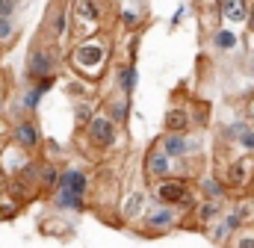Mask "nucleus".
<instances>
[{
	"instance_id": "obj_2",
	"label": "nucleus",
	"mask_w": 254,
	"mask_h": 248,
	"mask_svg": "<svg viewBox=\"0 0 254 248\" xmlns=\"http://www.w3.org/2000/svg\"><path fill=\"white\" fill-rule=\"evenodd\" d=\"M89 189H92V175L83 166H65L60 172L57 189L48 195V204L60 213H83L89 210Z\"/></svg>"
},
{
	"instance_id": "obj_32",
	"label": "nucleus",
	"mask_w": 254,
	"mask_h": 248,
	"mask_svg": "<svg viewBox=\"0 0 254 248\" xmlns=\"http://www.w3.org/2000/svg\"><path fill=\"white\" fill-rule=\"evenodd\" d=\"M15 12H18V0H0V18L15 15Z\"/></svg>"
},
{
	"instance_id": "obj_17",
	"label": "nucleus",
	"mask_w": 254,
	"mask_h": 248,
	"mask_svg": "<svg viewBox=\"0 0 254 248\" xmlns=\"http://www.w3.org/2000/svg\"><path fill=\"white\" fill-rule=\"evenodd\" d=\"M110 71H113V86L119 89V92H125V95H133L136 92V86H139V68H136V62L133 60H116V65H110Z\"/></svg>"
},
{
	"instance_id": "obj_39",
	"label": "nucleus",
	"mask_w": 254,
	"mask_h": 248,
	"mask_svg": "<svg viewBox=\"0 0 254 248\" xmlns=\"http://www.w3.org/2000/svg\"><path fill=\"white\" fill-rule=\"evenodd\" d=\"M0 57H3V48H0Z\"/></svg>"
},
{
	"instance_id": "obj_18",
	"label": "nucleus",
	"mask_w": 254,
	"mask_h": 248,
	"mask_svg": "<svg viewBox=\"0 0 254 248\" xmlns=\"http://www.w3.org/2000/svg\"><path fill=\"white\" fill-rule=\"evenodd\" d=\"M163 130L169 133H190L195 130V119H192V107L190 104H172L163 116Z\"/></svg>"
},
{
	"instance_id": "obj_20",
	"label": "nucleus",
	"mask_w": 254,
	"mask_h": 248,
	"mask_svg": "<svg viewBox=\"0 0 254 248\" xmlns=\"http://www.w3.org/2000/svg\"><path fill=\"white\" fill-rule=\"evenodd\" d=\"M195 12H198V24L204 33H216L222 27V0H195Z\"/></svg>"
},
{
	"instance_id": "obj_35",
	"label": "nucleus",
	"mask_w": 254,
	"mask_h": 248,
	"mask_svg": "<svg viewBox=\"0 0 254 248\" xmlns=\"http://www.w3.org/2000/svg\"><path fill=\"white\" fill-rule=\"evenodd\" d=\"M246 27H249V33L254 36V0H252V9H249V21H246Z\"/></svg>"
},
{
	"instance_id": "obj_8",
	"label": "nucleus",
	"mask_w": 254,
	"mask_h": 248,
	"mask_svg": "<svg viewBox=\"0 0 254 248\" xmlns=\"http://www.w3.org/2000/svg\"><path fill=\"white\" fill-rule=\"evenodd\" d=\"M65 36H71V0H51L39 27V39L63 48Z\"/></svg>"
},
{
	"instance_id": "obj_33",
	"label": "nucleus",
	"mask_w": 254,
	"mask_h": 248,
	"mask_svg": "<svg viewBox=\"0 0 254 248\" xmlns=\"http://www.w3.org/2000/svg\"><path fill=\"white\" fill-rule=\"evenodd\" d=\"M6 110H9V95H6V86L0 80V122L6 119Z\"/></svg>"
},
{
	"instance_id": "obj_9",
	"label": "nucleus",
	"mask_w": 254,
	"mask_h": 248,
	"mask_svg": "<svg viewBox=\"0 0 254 248\" xmlns=\"http://www.w3.org/2000/svg\"><path fill=\"white\" fill-rule=\"evenodd\" d=\"M9 142L18 145L21 151L39 157L42 145H45V136H42V127L36 122V116H21V119H12L9 122Z\"/></svg>"
},
{
	"instance_id": "obj_24",
	"label": "nucleus",
	"mask_w": 254,
	"mask_h": 248,
	"mask_svg": "<svg viewBox=\"0 0 254 248\" xmlns=\"http://www.w3.org/2000/svg\"><path fill=\"white\" fill-rule=\"evenodd\" d=\"M18 36H21V21H18V15L0 18V48H3V51L12 48V45L18 42Z\"/></svg>"
},
{
	"instance_id": "obj_27",
	"label": "nucleus",
	"mask_w": 254,
	"mask_h": 248,
	"mask_svg": "<svg viewBox=\"0 0 254 248\" xmlns=\"http://www.w3.org/2000/svg\"><path fill=\"white\" fill-rule=\"evenodd\" d=\"M142 21L145 15L139 9H119V24L125 33H142Z\"/></svg>"
},
{
	"instance_id": "obj_23",
	"label": "nucleus",
	"mask_w": 254,
	"mask_h": 248,
	"mask_svg": "<svg viewBox=\"0 0 254 248\" xmlns=\"http://www.w3.org/2000/svg\"><path fill=\"white\" fill-rule=\"evenodd\" d=\"M249 9H252V0H222V21L231 27H240L249 21Z\"/></svg>"
},
{
	"instance_id": "obj_16",
	"label": "nucleus",
	"mask_w": 254,
	"mask_h": 248,
	"mask_svg": "<svg viewBox=\"0 0 254 248\" xmlns=\"http://www.w3.org/2000/svg\"><path fill=\"white\" fill-rule=\"evenodd\" d=\"M101 110L113 119L116 124H122L125 127L130 122V113H133V95H125V92H119V89H113L104 101H101Z\"/></svg>"
},
{
	"instance_id": "obj_21",
	"label": "nucleus",
	"mask_w": 254,
	"mask_h": 248,
	"mask_svg": "<svg viewBox=\"0 0 254 248\" xmlns=\"http://www.w3.org/2000/svg\"><path fill=\"white\" fill-rule=\"evenodd\" d=\"M60 172H63V169H60L51 157H36V184H39V189H42V195H45V198L57 189Z\"/></svg>"
},
{
	"instance_id": "obj_15",
	"label": "nucleus",
	"mask_w": 254,
	"mask_h": 248,
	"mask_svg": "<svg viewBox=\"0 0 254 248\" xmlns=\"http://www.w3.org/2000/svg\"><path fill=\"white\" fill-rule=\"evenodd\" d=\"M151 204V192H148V184L145 186H133L130 192H127L125 198H122V219H125L127 225H133V222H139V216L145 213V207Z\"/></svg>"
},
{
	"instance_id": "obj_7",
	"label": "nucleus",
	"mask_w": 254,
	"mask_h": 248,
	"mask_svg": "<svg viewBox=\"0 0 254 248\" xmlns=\"http://www.w3.org/2000/svg\"><path fill=\"white\" fill-rule=\"evenodd\" d=\"M60 62H63V48L36 36V42H33V48L27 54L24 77L27 80H39V77H48V74H60Z\"/></svg>"
},
{
	"instance_id": "obj_38",
	"label": "nucleus",
	"mask_w": 254,
	"mask_h": 248,
	"mask_svg": "<svg viewBox=\"0 0 254 248\" xmlns=\"http://www.w3.org/2000/svg\"><path fill=\"white\" fill-rule=\"evenodd\" d=\"M252 68H254V51H252Z\"/></svg>"
},
{
	"instance_id": "obj_31",
	"label": "nucleus",
	"mask_w": 254,
	"mask_h": 248,
	"mask_svg": "<svg viewBox=\"0 0 254 248\" xmlns=\"http://www.w3.org/2000/svg\"><path fill=\"white\" fill-rule=\"evenodd\" d=\"M57 80H60V74H48V77H39V80H30V83H33V86H36V89H39L42 95H48V92H51V89L57 86Z\"/></svg>"
},
{
	"instance_id": "obj_29",
	"label": "nucleus",
	"mask_w": 254,
	"mask_h": 248,
	"mask_svg": "<svg viewBox=\"0 0 254 248\" xmlns=\"http://www.w3.org/2000/svg\"><path fill=\"white\" fill-rule=\"evenodd\" d=\"M231 210L240 216L243 225H254V198H240V201H234Z\"/></svg>"
},
{
	"instance_id": "obj_11",
	"label": "nucleus",
	"mask_w": 254,
	"mask_h": 248,
	"mask_svg": "<svg viewBox=\"0 0 254 248\" xmlns=\"http://www.w3.org/2000/svg\"><path fill=\"white\" fill-rule=\"evenodd\" d=\"M172 175H175V160L154 142L142 157V181L151 186L154 181H163V178H172Z\"/></svg>"
},
{
	"instance_id": "obj_14",
	"label": "nucleus",
	"mask_w": 254,
	"mask_h": 248,
	"mask_svg": "<svg viewBox=\"0 0 254 248\" xmlns=\"http://www.w3.org/2000/svg\"><path fill=\"white\" fill-rule=\"evenodd\" d=\"M42 92L27 80L18 92H15V98H9V110H6V116L9 119H21V116H36L39 113V104H42Z\"/></svg>"
},
{
	"instance_id": "obj_22",
	"label": "nucleus",
	"mask_w": 254,
	"mask_h": 248,
	"mask_svg": "<svg viewBox=\"0 0 254 248\" xmlns=\"http://www.w3.org/2000/svg\"><path fill=\"white\" fill-rule=\"evenodd\" d=\"M101 110V101H95L92 95L89 98H77L74 104H71V119H74V127L77 130H83L86 124L92 122V116Z\"/></svg>"
},
{
	"instance_id": "obj_36",
	"label": "nucleus",
	"mask_w": 254,
	"mask_h": 248,
	"mask_svg": "<svg viewBox=\"0 0 254 248\" xmlns=\"http://www.w3.org/2000/svg\"><path fill=\"white\" fill-rule=\"evenodd\" d=\"M6 181H9V178H6V172L0 169V192H6Z\"/></svg>"
},
{
	"instance_id": "obj_37",
	"label": "nucleus",
	"mask_w": 254,
	"mask_h": 248,
	"mask_svg": "<svg viewBox=\"0 0 254 248\" xmlns=\"http://www.w3.org/2000/svg\"><path fill=\"white\" fill-rule=\"evenodd\" d=\"M252 122H254V104H252Z\"/></svg>"
},
{
	"instance_id": "obj_5",
	"label": "nucleus",
	"mask_w": 254,
	"mask_h": 248,
	"mask_svg": "<svg viewBox=\"0 0 254 248\" xmlns=\"http://www.w3.org/2000/svg\"><path fill=\"white\" fill-rule=\"evenodd\" d=\"M107 15H110V0H71V36L80 42L101 33Z\"/></svg>"
},
{
	"instance_id": "obj_26",
	"label": "nucleus",
	"mask_w": 254,
	"mask_h": 248,
	"mask_svg": "<svg viewBox=\"0 0 254 248\" xmlns=\"http://www.w3.org/2000/svg\"><path fill=\"white\" fill-rule=\"evenodd\" d=\"M210 42H213V48H216V51H225V54H228V51H237L240 36H237L231 27H219V30L210 36Z\"/></svg>"
},
{
	"instance_id": "obj_6",
	"label": "nucleus",
	"mask_w": 254,
	"mask_h": 248,
	"mask_svg": "<svg viewBox=\"0 0 254 248\" xmlns=\"http://www.w3.org/2000/svg\"><path fill=\"white\" fill-rule=\"evenodd\" d=\"M151 192V201H160V204H169V207H181L184 213H190L198 201V192H195V181L190 178H163V181H154L148 186Z\"/></svg>"
},
{
	"instance_id": "obj_1",
	"label": "nucleus",
	"mask_w": 254,
	"mask_h": 248,
	"mask_svg": "<svg viewBox=\"0 0 254 248\" xmlns=\"http://www.w3.org/2000/svg\"><path fill=\"white\" fill-rule=\"evenodd\" d=\"M68 65L74 74H80L83 80L89 83H101L113 65V36H107L104 30L89 36V39H80L71 45L68 51Z\"/></svg>"
},
{
	"instance_id": "obj_3",
	"label": "nucleus",
	"mask_w": 254,
	"mask_h": 248,
	"mask_svg": "<svg viewBox=\"0 0 254 248\" xmlns=\"http://www.w3.org/2000/svg\"><path fill=\"white\" fill-rule=\"evenodd\" d=\"M184 210L181 207H169V204H160V201H151L145 207V213L139 216V225L133 228L139 237L145 240H160V237H169L172 231H178L184 225Z\"/></svg>"
},
{
	"instance_id": "obj_25",
	"label": "nucleus",
	"mask_w": 254,
	"mask_h": 248,
	"mask_svg": "<svg viewBox=\"0 0 254 248\" xmlns=\"http://www.w3.org/2000/svg\"><path fill=\"white\" fill-rule=\"evenodd\" d=\"M63 89L71 101H77V98H89V95L95 92V83H89V80H83L80 74H74V77H68L63 83Z\"/></svg>"
},
{
	"instance_id": "obj_19",
	"label": "nucleus",
	"mask_w": 254,
	"mask_h": 248,
	"mask_svg": "<svg viewBox=\"0 0 254 248\" xmlns=\"http://www.w3.org/2000/svg\"><path fill=\"white\" fill-rule=\"evenodd\" d=\"M195 192H198V198H216V201H228V195H231V189L225 186L219 172L198 175L195 178Z\"/></svg>"
},
{
	"instance_id": "obj_40",
	"label": "nucleus",
	"mask_w": 254,
	"mask_h": 248,
	"mask_svg": "<svg viewBox=\"0 0 254 248\" xmlns=\"http://www.w3.org/2000/svg\"><path fill=\"white\" fill-rule=\"evenodd\" d=\"M18 3H21V0H18Z\"/></svg>"
},
{
	"instance_id": "obj_28",
	"label": "nucleus",
	"mask_w": 254,
	"mask_h": 248,
	"mask_svg": "<svg viewBox=\"0 0 254 248\" xmlns=\"http://www.w3.org/2000/svg\"><path fill=\"white\" fill-rule=\"evenodd\" d=\"M225 248H254V225H243V228L225 243Z\"/></svg>"
},
{
	"instance_id": "obj_4",
	"label": "nucleus",
	"mask_w": 254,
	"mask_h": 248,
	"mask_svg": "<svg viewBox=\"0 0 254 248\" xmlns=\"http://www.w3.org/2000/svg\"><path fill=\"white\" fill-rule=\"evenodd\" d=\"M122 124H116L104 110H98L92 116V122L83 130H77V139L86 145V151H98V154H110L119 142H122Z\"/></svg>"
},
{
	"instance_id": "obj_10",
	"label": "nucleus",
	"mask_w": 254,
	"mask_h": 248,
	"mask_svg": "<svg viewBox=\"0 0 254 248\" xmlns=\"http://www.w3.org/2000/svg\"><path fill=\"white\" fill-rule=\"evenodd\" d=\"M231 204L228 201H216V198H198L195 201V207H192L190 213L184 216V225L181 228H190V231H207L225 210H228Z\"/></svg>"
},
{
	"instance_id": "obj_12",
	"label": "nucleus",
	"mask_w": 254,
	"mask_h": 248,
	"mask_svg": "<svg viewBox=\"0 0 254 248\" xmlns=\"http://www.w3.org/2000/svg\"><path fill=\"white\" fill-rule=\"evenodd\" d=\"M219 175H222V181H225V186H228L231 192L249 189V186L254 184V154H243V157L225 163V169H222Z\"/></svg>"
},
{
	"instance_id": "obj_34",
	"label": "nucleus",
	"mask_w": 254,
	"mask_h": 248,
	"mask_svg": "<svg viewBox=\"0 0 254 248\" xmlns=\"http://www.w3.org/2000/svg\"><path fill=\"white\" fill-rule=\"evenodd\" d=\"M184 15H187V6H178V12H175V18H172V27H178V24L184 21Z\"/></svg>"
},
{
	"instance_id": "obj_13",
	"label": "nucleus",
	"mask_w": 254,
	"mask_h": 248,
	"mask_svg": "<svg viewBox=\"0 0 254 248\" xmlns=\"http://www.w3.org/2000/svg\"><path fill=\"white\" fill-rule=\"evenodd\" d=\"M157 145L172 157V160H195L198 157V148H201V142L190 133H169V130H163L160 136H157Z\"/></svg>"
},
{
	"instance_id": "obj_30",
	"label": "nucleus",
	"mask_w": 254,
	"mask_h": 248,
	"mask_svg": "<svg viewBox=\"0 0 254 248\" xmlns=\"http://www.w3.org/2000/svg\"><path fill=\"white\" fill-rule=\"evenodd\" d=\"M237 145L243 148V154H254V122H246L243 133L237 136Z\"/></svg>"
}]
</instances>
